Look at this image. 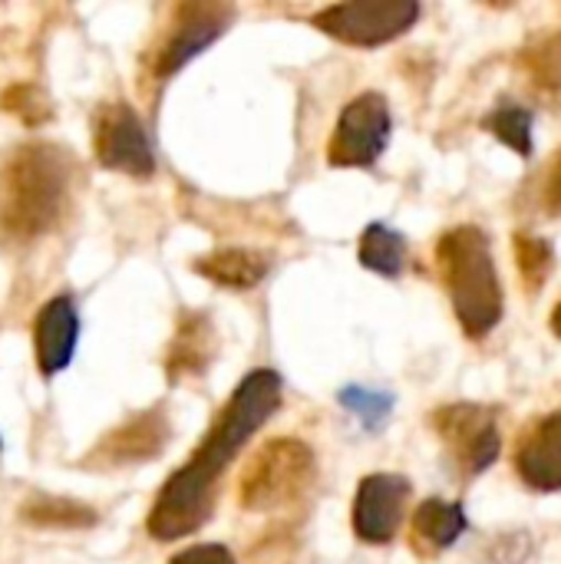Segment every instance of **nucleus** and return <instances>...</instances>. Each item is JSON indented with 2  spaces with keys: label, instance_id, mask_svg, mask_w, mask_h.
I'll list each match as a JSON object with an SVG mask.
<instances>
[{
  "label": "nucleus",
  "instance_id": "1",
  "mask_svg": "<svg viewBox=\"0 0 561 564\" xmlns=\"http://www.w3.org/2000/svg\"><path fill=\"white\" fill-rule=\"evenodd\" d=\"M281 406V377L268 367L251 370L222 413L212 420V430L198 443L195 456L172 473V479L155 496L149 512V535L155 542H179L198 532L215 509V489L222 473L235 463L241 446L278 413Z\"/></svg>",
  "mask_w": 561,
  "mask_h": 564
},
{
  "label": "nucleus",
  "instance_id": "2",
  "mask_svg": "<svg viewBox=\"0 0 561 564\" xmlns=\"http://www.w3.org/2000/svg\"><path fill=\"white\" fill-rule=\"evenodd\" d=\"M73 159L53 142H23L3 172L0 235L10 241H33L53 231L69 205Z\"/></svg>",
  "mask_w": 561,
  "mask_h": 564
},
{
  "label": "nucleus",
  "instance_id": "3",
  "mask_svg": "<svg viewBox=\"0 0 561 564\" xmlns=\"http://www.w3.org/2000/svg\"><path fill=\"white\" fill-rule=\"evenodd\" d=\"M436 264L466 337L483 340L503 321L506 297L493 258V241L479 225H456L436 245Z\"/></svg>",
  "mask_w": 561,
  "mask_h": 564
},
{
  "label": "nucleus",
  "instance_id": "4",
  "mask_svg": "<svg viewBox=\"0 0 561 564\" xmlns=\"http://www.w3.org/2000/svg\"><path fill=\"white\" fill-rule=\"evenodd\" d=\"M317 459L308 443L278 436L261 446L238 479V499L248 512H278L304 499L314 486Z\"/></svg>",
  "mask_w": 561,
  "mask_h": 564
},
{
  "label": "nucleus",
  "instance_id": "5",
  "mask_svg": "<svg viewBox=\"0 0 561 564\" xmlns=\"http://www.w3.org/2000/svg\"><path fill=\"white\" fill-rule=\"evenodd\" d=\"M420 20L417 0H350L314 13V26L350 46H384Z\"/></svg>",
  "mask_w": 561,
  "mask_h": 564
},
{
  "label": "nucleus",
  "instance_id": "6",
  "mask_svg": "<svg viewBox=\"0 0 561 564\" xmlns=\"http://www.w3.org/2000/svg\"><path fill=\"white\" fill-rule=\"evenodd\" d=\"M393 116L387 96L374 89L354 96L334 126V135L327 142V162L337 169H370L384 155Z\"/></svg>",
  "mask_w": 561,
  "mask_h": 564
},
{
  "label": "nucleus",
  "instance_id": "7",
  "mask_svg": "<svg viewBox=\"0 0 561 564\" xmlns=\"http://www.w3.org/2000/svg\"><path fill=\"white\" fill-rule=\"evenodd\" d=\"M433 433L443 440L463 476L486 473L503 449V436L496 426V413L479 403H453L430 416Z\"/></svg>",
  "mask_w": 561,
  "mask_h": 564
},
{
  "label": "nucleus",
  "instance_id": "8",
  "mask_svg": "<svg viewBox=\"0 0 561 564\" xmlns=\"http://www.w3.org/2000/svg\"><path fill=\"white\" fill-rule=\"evenodd\" d=\"M235 10L228 3H182L172 17V26L155 53V76L169 79L198 53H205L231 23Z\"/></svg>",
  "mask_w": 561,
  "mask_h": 564
},
{
  "label": "nucleus",
  "instance_id": "9",
  "mask_svg": "<svg viewBox=\"0 0 561 564\" xmlns=\"http://www.w3.org/2000/svg\"><path fill=\"white\" fill-rule=\"evenodd\" d=\"M96 159L99 165L132 178H149L155 172V152L149 132L142 129L139 116L126 102L103 106L96 119Z\"/></svg>",
  "mask_w": 561,
  "mask_h": 564
},
{
  "label": "nucleus",
  "instance_id": "10",
  "mask_svg": "<svg viewBox=\"0 0 561 564\" xmlns=\"http://www.w3.org/2000/svg\"><path fill=\"white\" fill-rule=\"evenodd\" d=\"M410 482L400 473H374L357 486L354 496V535L367 545H387L397 539L407 502H410Z\"/></svg>",
  "mask_w": 561,
  "mask_h": 564
},
{
  "label": "nucleus",
  "instance_id": "11",
  "mask_svg": "<svg viewBox=\"0 0 561 564\" xmlns=\"http://www.w3.org/2000/svg\"><path fill=\"white\" fill-rule=\"evenodd\" d=\"M169 433H172V426H169V413L162 406L142 410L132 420H126L122 426H116L112 433H106L96 443V449L86 456V466L109 469V466L149 463L165 449Z\"/></svg>",
  "mask_w": 561,
  "mask_h": 564
},
{
  "label": "nucleus",
  "instance_id": "12",
  "mask_svg": "<svg viewBox=\"0 0 561 564\" xmlns=\"http://www.w3.org/2000/svg\"><path fill=\"white\" fill-rule=\"evenodd\" d=\"M79 337V311L69 294L46 301L33 321V350L43 377H56L69 367Z\"/></svg>",
  "mask_w": 561,
  "mask_h": 564
},
{
  "label": "nucleus",
  "instance_id": "13",
  "mask_svg": "<svg viewBox=\"0 0 561 564\" xmlns=\"http://www.w3.org/2000/svg\"><path fill=\"white\" fill-rule=\"evenodd\" d=\"M516 473L536 492H561V410L542 416L516 449Z\"/></svg>",
  "mask_w": 561,
  "mask_h": 564
},
{
  "label": "nucleus",
  "instance_id": "14",
  "mask_svg": "<svg viewBox=\"0 0 561 564\" xmlns=\"http://www.w3.org/2000/svg\"><path fill=\"white\" fill-rule=\"evenodd\" d=\"M218 350L215 327L205 314H182L169 354H165V377L169 383H182L192 377H202Z\"/></svg>",
  "mask_w": 561,
  "mask_h": 564
},
{
  "label": "nucleus",
  "instance_id": "15",
  "mask_svg": "<svg viewBox=\"0 0 561 564\" xmlns=\"http://www.w3.org/2000/svg\"><path fill=\"white\" fill-rule=\"evenodd\" d=\"M195 271L202 278H208L212 284H222L231 291H248L268 278L271 261H268V254H261L255 248H218L212 254H202L195 261Z\"/></svg>",
  "mask_w": 561,
  "mask_h": 564
},
{
  "label": "nucleus",
  "instance_id": "16",
  "mask_svg": "<svg viewBox=\"0 0 561 564\" xmlns=\"http://www.w3.org/2000/svg\"><path fill=\"white\" fill-rule=\"evenodd\" d=\"M466 529H470V519H466V512H463L460 502L427 499L413 512V542L427 555H436V552L453 549L463 539Z\"/></svg>",
  "mask_w": 561,
  "mask_h": 564
},
{
  "label": "nucleus",
  "instance_id": "17",
  "mask_svg": "<svg viewBox=\"0 0 561 564\" xmlns=\"http://www.w3.org/2000/svg\"><path fill=\"white\" fill-rule=\"evenodd\" d=\"M357 258L367 271H374L380 278H400L407 268V238L400 231H393L390 225L374 221L360 235Z\"/></svg>",
  "mask_w": 561,
  "mask_h": 564
},
{
  "label": "nucleus",
  "instance_id": "18",
  "mask_svg": "<svg viewBox=\"0 0 561 564\" xmlns=\"http://www.w3.org/2000/svg\"><path fill=\"white\" fill-rule=\"evenodd\" d=\"M20 519L36 529H89L96 525V512L76 499H56V496H30L20 509Z\"/></svg>",
  "mask_w": 561,
  "mask_h": 564
},
{
  "label": "nucleus",
  "instance_id": "19",
  "mask_svg": "<svg viewBox=\"0 0 561 564\" xmlns=\"http://www.w3.org/2000/svg\"><path fill=\"white\" fill-rule=\"evenodd\" d=\"M513 254H516V268H519V278H522L526 291L529 294L542 291V284L555 271V248H552V241L539 238V235H529V231H516L513 235Z\"/></svg>",
  "mask_w": 561,
  "mask_h": 564
},
{
  "label": "nucleus",
  "instance_id": "20",
  "mask_svg": "<svg viewBox=\"0 0 561 564\" xmlns=\"http://www.w3.org/2000/svg\"><path fill=\"white\" fill-rule=\"evenodd\" d=\"M532 122H536V116L516 102H499L489 116H483V129L493 132L499 142H506L522 159L532 155Z\"/></svg>",
  "mask_w": 561,
  "mask_h": 564
},
{
  "label": "nucleus",
  "instance_id": "21",
  "mask_svg": "<svg viewBox=\"0 0 561 564\" xmlns=\"http://www.w3.org/2000/svg\"><path fill=\"white\" fill-rule=\"evenodd\" d=\"M532 83L542 89V93H559L561 89V33H542L539 40H532L526 46V56H522Z\"/></svg>",
  "mask_w": 561,
  "mask_h": 564
},
{
  "label": "nucleus",
  "instance_id": "22",
  "mask_svg": "<svg viewBox=\"0 0 561 564\" xmlns=\"http://www.w3.org/2000/svg\"><path fill=\"white\" fill-rule=\"evenodd\" d=\"M337 403H341L347 413H354V416L364 423V430H380V426L387 423V416L393 413V406H397L393 393L374 390V387H360V383L344 387V390L337 393Z\"/></svg>",
  "mask_w": 561,
  "mask_h": 564
},
{
  "label": "nucleus",
  "instance_id": "23",
  "mask_svg": "<svg viewBox=\"0 0 561 564\" xmlns=\"http://www.w3.org/2000/svg\"><path fill=\"white\" fill-rule=\"evenodd\" d=\"M0 109L13 112L23 126H43L53 116V106L46 93L33 83H17L0 96Z\"/></svg>",
  "mask_w": 561,
  "mask_h": 564
},
{
  "label": "nucleus",
  "instance_id": "24",
  "mask_svg": "<svg viewBox=\"0 0 561 564\" xmlns=\"http://www.w3.org/2000/svg\"><path fill=\"white\" fill-rule=\"evenodd\" d=\"M169 564H235V555L225 545H192L185 552H179Z\"/></svg>",
  "mask_w": 561,
  "mask_h": 564
},
{
  "label": "nucleus",
  "instance_id": "25",
  "mask_svg": "<svg viewBox=\"0 0 561 564\" xmlns=\"http://www.w3.org/2000/svg\"><path fill=\"white\" fill-rule=\"evenodd\" d=\"M542 205L549 215H561V149L552 155V165L542 182Z\"/></svg>",
  "mask_w": 561,
  "mask_h": 564
},
{
  "label": "nucleus",
  "instance_id": "26",
  "mask_svg": "<svg viewBox=\"0 0 561 564\" xmlns=\"http://www.w3.org/2000/svg\"><path fill=\"white\" fill-rule=\"evenodd\" d=\"M552 334L561 340V301L555 304V311H552Z\"/></svg>",
  "mask_w": 561,
  "mask_h": 564
}]
</instances>
